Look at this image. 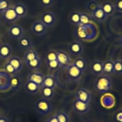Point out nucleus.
Listing matches in <instances>:
<instances>
[{"label": "nucleus", "mask_w": 122, "mask_h": 122, "mask_svg": "<svg viewBox=\"0 0 122 122\" xmlns=\"http://www.w3.org/2000/svg\"><path fill=\"white\" fill-rule=\"evenodd\" d=\"M8 63H9L16 70L17 73L21 71L23 69V61L20 57H11L8 59Z\"/></svg>", "instance_id": "17"}, {"label": "nucleus", "mask_w": 122, "mask_h": 122, "mask_svg": "<svg viewBox=\"0 0 122 122\" xmlns=\"http://www.w3.org/2000/svg\"><path fill=\"white\" fill-rule=\"evenodd\" d=\"M119 44H120V45L122 47V34L120 35V38H119Z\"/></svg>", "instance_id": "43"}, {"label": "nucleus", "mask_w": 122, "mask_h": 122, "mask_svg": "<svg viewBox=\"0 0 122 122\" xmlns=\"http://www.w3.org/2000/svg\"><path fill=\"white\" fill-rule=\"evenodd\" d=\"M100 5V4L98 3L97 1L92 0V1H91L88 2V5H87V8L89 10V11H90V12H92Z\"/></svg>", "instance_id": "38"}, {"label": "nucleus", "mask_w": 122, "mask_h": 122, "mask_svg": "<svg viewBox=\"0 0 122 122\" xmlns=\"http://www.w3.org/2000/svg\"><path fill=\"white\" fill-rule=\"evenodd\" d=\"M114 73L122 75V60L117 59L114 61Z\"/></svg>", "instance_id": "32"}, {"label": "nucleus", "mask_w": 122, "mask_h": 122, "mask_svg": "<svg viewBox=\"0 0 122 122\" xmlns=\"http://www.w3.org/2000/svg\"><path fill=\"white\" fill-rule=\"evenodd\" d=\"M21 79L19 76H16V75H13V76H11L10 79V87L11 89L13 91H18L20 89V86H21Z\"/></svg>", "instance_id": "24"}, {"label": "nucleus", "mask_w": 122, "mask_h": 122, "mask_svg": "<svg viewBox=\"0 0 122 122\" xmlns=\"http://www.w3.org/2000/svg\"><path fill=\"white\" fill-rule=\"evenodd\" d=\"M104 62L99 60H97L91 65V70L94 75H101L103 73Z\"/></svg>", "instance_id": "15"}, {"label": "nucleus", "mask_w": 122, "mask_h": 122, "mask_svg": "<svg viewBox=\"0 0 122 122\" xmlns=\"http://www.w3.org/2000/svg\"><path fill=\"white\" fill-rule=\"evenodd\" d=\"M116 122H122V110L117 112L115 115Z\"/></svg>", "instance_id": "40"}, {"label": "nucleus", "mask_w": 122, "mask_h": 122, "mask_svg": "<svg viewBox=\"0 0 122 122\" xmlns=\"http://www.w3.org/2000/svg\"><path fill=\"white\" fill-rule=\"evenodd\" d=\"M48 27L41 20L33 23L31 27L32 32L36 36H42L46 33Z\"/></svg>", "instance_id": "7"}, {"label": "nucleus", "mask_w": 122, "mask_h": 122, "mask_svg": "<svg viewBox=\"0 0 122 122\" xmlns=\"http://www.w3.org/2000/svg\"><path fill=\"white\" fill-rule=\"evenodd\" d=\"M4 68V71H6L10 76H13V75H15V74L17 73L15 69L8 62L5 63Z\"/></svg>", "instance_id": "34"}, {"label": "nucleus", "mask_w": 122, "mask_h": 122, "mask_svg": "<svg viewBox=\"0 0 122 122\" xmlns=\"http://www.w3.org/2000/svg\"><path fill=\"white\" fill-rule=\"evenodd\" d=\"M46 64L47 67L51 71H54L59 67V65H58V63L57 60L46 62Z\"/></svg>", "instance_id": "35"}, {"label": "nucleus", "mask_w": 122, "mask_h": 122, "mask_svg": "<svg viewBox=\"0 0 122 122\" xmlns=\"http://www.w3.org/2000/svg\"><path fill=\"white\" fill-rule=\"evenodd\" d=\"M11 76L6 71H0V91L8 90L10 87Z\"/></svg>", "instance_id": "10"}, {"label": "nucleus", "mask_w": 122, "mask_h": 122, "mask_svg": "<svg viewBox=\"0 0 122 122\" xmlns=\"http://www.w3.org/2000/svg\"><path fill=\"white\" fill-rule=\"evenodd\" d=\"M56 16L53 13L46 11L42 14L40 20L48 27L53 26L56 22Z\"/></svg>", "instance_id": "11"}, {"label": "nucleus", "mask_w": 122, "mask_h": 122, "mask_svg": "<svg viewBox=\"0 0 122 122\" xmlns=\"http://www.w3.org/2000/svg\"><path fill=\"white\" fill-rule=\"evenodd\" d=\"M8 35L10 36L14 39H19L21 37L23 36L24 29L19 25H13L8 29Z\"/></svg>", "instance_id": "8"}, {"label": "nucleus", "mask_w": 122, "mask_h": 122, "mask_svg": "<svg viewBox=\"0 0 122 122\" xmlns=\"http://www.w3.org/2000/svg\"><path fill=\"white\" fill-rule=\"evenodd\" d=\"M25 90L27 92L30 94H36L39 91V87L32 81L27 80L25 85Z\"/></svg>", "instance_id": "23"}, {"label": "nucleus", "mask_w": 122, "mask_h": 122, "mask_svg": "<svg viewBox=\"0 0 122 122\" xmlns=\"http://www.w3.org/2000/svg\"><path fill=\"white\" fill-rule=\"evenodd\" d=\"M26 63V66L29 69L32 70H37L41 67V60L39 57L32 60L29 61Z\"/></svg>", "instance_id": "27"}, {"label": "nucleus", "mask_w": 122, "mask_h": 122, "mask_svg": "<svg viewBox=\"0 0 122 122\" xmlns=\"http://www.w3.org/2000/svg\"><path fill=\"white\" fill-rule=\"evenodd\" d=\"M102 10L107 17L110 16L114 14L115 11L114 4L111 1H107L101 5Z\"/></svg>", "instance_id": "21"}, {"label": "nucleus", "mask_w": 122, "mask_h": 122, "mask_svg": "<svg viewBox=\"0 0 122 122\" xmlns=\"http://www.w3.org/2000/svg\"><path fill=\"white\" fill-rule=\"evenodd\" d=\"M36 110L42 115L50 114L52 110V106L49 100L39 99L35 103Z\"/></svg>", "instance_id": "2"}, {"label": "nucleus", "mask_w": 122, "mask_h": 122, "mask_svg": "<svg viewBox=\"0 0 122 122\" xmlns=\"http://www.w3.org/2000/svg\"><path fill=\"white\" fill-rule=\"evenodd\" d=\"M73 108L76 113L79 114H84L90 110V104L82 102L76 99L73 102Z\"/></svg>", "instance_id": "6"}, {"label": "nucleus", "mask_w": 122, "mask_h": 122, "mask_svg": "<svg viewBox=\"0 0 122 122\" xmlns=\"http://www.w3.org/2000/svg\"><path fill=\"white\" fill-rule=\"evenodd\" d=\"M12 54V49L8 44L0 45V58L2 59H9Z\"/></svg>", "instance_id": "16"}, {"label": "nucleus", "mask_w": 122, "mask_h": 122, "mask_svg": "<svg viewBox=\"0 0 122 122\" xmlns=\"http://www.w3.org/2000/svg\"><path fill=\"white\" fill-rule=\"evenodd\" d=\"M91 22V17L86 13H81L80 18V26H86Z\"/></svg>", "instance_id": "31"}, {"label": "nucleus", "mask_w": 122, "mask_h": 122, "mask_svg": "<svg viewBox=\"0 0 122 122\" xmlns=\"http://www.w3.org/2000/svg\"><path fill=\"white\" fill-rule=\"evenodd\" d=\"M0 38H1V33H0Z\"/></svg>", "instance_id": "44"}, {"label": "nucleus", "mask_w": 122, "mask_h": 122, "mask_svg": "<svg viewBox=\"0 0 122 122\" xmlns=\"http://www.w3.org/2000/svg\"><path fill=\"white\" fill-rule=\"evenodd\" d=\"M112 79L110 76L102 75L97 79L95 86L97 91L100 93H106L110 91L112 88Z\"/></svg>", "instance_id": "1"}, {"label": "nucleus", "mask_w": 122, "mask_h": 122, "mask_svg": "<svg viewBox=\"0 0 122 122\" xmlns=\"http://www.w3.org/2000/svg\"><path fill=\"white\" fill-rule=\"evenodd\" d=\"M38 57L39 56H38L37 51L33 48H31L26 50V51L25 52V55H24V61L25 63H27V62L32 60Z\"/></svg>", "instance_id": "26"}, {"label": "nucleus", "mask_w": 122, "mask_h": 122, "mask_svg": "<svg viewBox=\"0 0 122 122\" xmlns=\"http://www.w3.org/2000/svg\"><path fill=\"white\" fill-rule=\"evenodd\" d=\"M115 10L122 13V0H117L114 4Z\"/></svg>", "instance_id": "39"}, {"label": "nucleus", "mask_w": 122, "mask_h": 122, "mask_svg": "<svg viewBox=\"0 0 122 122\" xmlns=\"http://www.w3.org/2000/svg\"><path fill=\"white\" fill-rule=\"evenodd\" d=\"M56 117L58 119L59 122H70V119L66 112H63V111H59V112H57L55 114Z\"/></svg>", "instance_id": "30"}, {"label": "nucleus", "mask_w": 122, "mask_h": 122, "mask_svg": "<svg viewBox=\"0 0 122 122\" xmlns=\"http://www.w3.org/2000/svg\"><path fill=\"white\" fill-rule=\"evenodd\" d=\"M41 93L43 98L49 100L53 98L55 94V91L54 89L52 88L42 86L41 88Z\"/></svg>", "instance_id": "25"}, {"label": "nucleus", "mask_w": 122, "mask_h": 122, "mask_svg": "<svg viewBox=\"0 0 122 122\" xmlns=\"http://www.w3.org/2000/svg\"><path fill=\"white\" fill-rule=\"evenodd\" d=\"M13 7H14V9L17 15H18L19 18L24 17L27 14V7L24 4L21 3V2H19V3H17L16 4L14 5Z\"/></svg>", "instance_id": "20"}, {"label": "nucleus", "mask_w": 122, "mask_h": 122, "mask_svg": "<svg viewBox=\"0 0 122 122\" xmlns=\"http://www.w3.org/2000/svg\"></svg>", "instance_id": "46"}, {"label": "nucleus", "mask_w": 122, "mask_h": 122, "mask_svg": "<svg viewBox=\"0 0 122 122\" xmlns=\"http://www.w3.org/2000/svg\"><path fill=\"white\" fill-rule=\"evenodd\" d=\"M103 73L108 76L114 73V61L107 60L104 62Z\"/></svg>", "instance_id": "22"}, {"label": "nucleus", "mask_w": 122, "mask_h": 122, "mask_svg": "<svg viewBox=\"0 0 122 122\" xmlns=\"http://www.w3.org/2000/svg\"><path fill=\"white\" fill-rule=\"evenodd\" d=\"M2 17L3 20L8 23H13L19 19L14 10V7L12 6H10L5 11L2 13Z\"/></svg>", "instance_id": "5"}, {"label": "nucleus", "mask_w": 122, "mask_h": 122, "mask_svg": "<svg viewBox=\"0 0 122 122\" xmlns=\"http://www.w3.org/2000/svg\"><path fill=\"white\" fill-rule=\"evenodd\" d=\"M44 76H45L42 73L37 71H33L29 74L27 76V80L33 82V83L36 84L39 88H42Z\"/></svg>", "instance_id": "12"}, {"label": "nucleus", "mask_w": 122, "mask_h": 122, "mask_svg": "<svg viewBox=\"0 0 122 122\" xmlns=\"http://www.w3.org/2000/svg\"><path fill=\"white\" fill-rule=\"evenodd\" d=\"M91 14L92 19L98 22H102L105 21L107 17L106 14L104 12L101 5L98 6L94 10L91 12Z\"/></svg>", "instance_id": "14"}, {"label": "nucleus", "mask_w": 122, "mask_h": 122, "mask_svg": "<svg viewBox=\"0 0 122 122\" xmlns=\"http://www.w3.org/2000/svg\"><path fill=\"white\" fill-rule=\"evenodd\" d=\"M76 98L77 100L86 103L90 104L91 101V93L83 88H81L77 91L76 93Z\"/></svg>", "instance_id": "9"}, {"label": "nucleus", "mask_w": 122, "mask_h": 122, "mask_svg": "<svg viewBox=\"0 0 122 122\" xmlns=\"http://www.w3.org/2000/svg\"><path fill=\"white\" fill-rule=\"evenodd\" d=\"M67 74L69 79L76 82L81 79L83 73L79 69H77L73 63H71L67 68Z\"/></svg>", "instance_id": "4"}, {"label": "nucleus", "mask_w": 122, "mask_h": 122, "mask_svg": "<svg viewBox=\"0 0 122 122\" xmlns=\"http://www.w3.org/2000/svg\"><path fill=\"white\" fill-rule=\"evenodd\" d=\"M45 122H48V121H46Z\"/></svg>", "instance_id": "45"}, {"label": "nucleus", "mask_w": 122, "mask_h": 122, "mask_svg": "<svg viewBox=\"0 0 122 122\" xmlns=\"http://www.w3.org/2000/svg\"><path fill=\"white\" fill-rule=\"evenodd\" d=\"M47 121L48 122H58V119H57V118L56 117V116L55 115L50 117Z\"/></svg>", "instance_id": "41"}, {"label": "nucleus", "mask_w": 122, "mask_h": 122, "mask_svg": "<svg viewBox=\"0 0 122 122\" xmlns=\"http://www.w3.org/2000/svg\"><path fill=\"white\" fill-rule=\"evenodd\" d=\"M57 61L60 67L67 69L71 64V58L67 52L63 50L57 51Z\"/></svg>", "instance_id": "3"}, {"label": "nucleus", "mask_w": 122, "mask_h": 122, "mask_svg": "<svg viewBox=\"0 0 122 122\" xmlns=\"http://www.w3.org/2000/svg\"><path fill=\"white\" fill-rule=\"evenodd\" d=\"M81 13L77 11H73L69 15V20L71 24L75 26H80Z\"/></svg>", "instance_id": "29"}, {"label": "nucleus", "mask_w": 122, "mask_h": 122, "mask_svg": "<svg viewBox=\"0 0 122 122\" xmlns=\"http://www.w3.org/2000/svg\"><path fill=\"white\" fill-rule=\"evenodd\" d=\"M54 0H39V3L44 8H48L53 5Z\"/></svg>", "instance_id": "37"}, {"label": "nucleus", "mask_w": 122, "mask_h": 122, "mask_svg": "<svg viewBox=\"0 0 122 122\" xmlns=\"http://www.w3.org/2000/svg\"><path fill=\"white\" fill-rule=\"evenodd\" d=\"M19 45L21 48L27 50L33 48V43L29 38L23 36L19 39Z\"/></svg>", "instance_id": "19"}, {"label": "nucleus", "mask_w": 122, "mask_h": 122, "mask_svg": "<svg viewBox=\"0 0 122 122\" xmlns=\"http://www.w3.org/2000/svg\"><path fill=\"white\" fill-rule=\"evenodd\" d=\"M10 6L8 0H0V13H2Z\"/></svg>", "instance_id": "36"}, {"label": "nucleus", "mask_w": 122, "mask_h": 122, "mask_svg": "<svg viewBox=\"0 0 122 122\" xmlns=\"http://www.w3.org/2000/svg\"><path fill=\"white\" fill-rule=\"evenodd\" d=\"M57 84V81L56 77L51 75H48L44 76L42 86L54 89Z\"/></svg>", "instance_id": "18"}, {"label": "nucleus", "mask_w": 122, "mask_h": 122, "mask_svg": "<svg viewBox=\"0 0 122 122\" xmlns=\"http://www.w3.org/2000/svg\"><path fill=\"white\" fill-rule=\"evenodd\" d=\"M73 64L77 68V69H79L82 73L84 72L86 70L87 67V63L86 62L85 60L82 57H78V58H76L74 62L73 63Z\"/></svg>", "instance_id": "28"}, {"label": "nucleus", "mask_w": 122, "mask_h": 122, "mask_svg": "<svg viewBox=\"0 0 122 122\" xmlns=\"http://www.w3.org/2000/svg\"><path fill=\"white\" fill-rule=\"evenodd\" d=\"M0 122H9V120L5 117L1 116L0 117Z\"/></svg>", "instance_id": "42"}, {"label": "nucleus", "mask_w": 122, "mask_h": 122, "mask_svg": "<svg viewBox=\"0 0 122 122\" xmlns=\"http://www.w3.org/2000/svg\"><path fill=\"white\" fill-rule=\"evenodd\" d=\"M68 49L70 54L76 56L82 54L83 51V47L82 43L77 41L71 42L69 44Z\"/></svg>", "instance_id": "13"}, {"label": "nucleus", "mask_w": 122, "mask_h": 122, "mask_svg": "<svg viewBox=\"0 0 122 122\" xmlns=\"http://www.w3.org/2000/svg\"><path fill=\"white\" fill-rule=\"evenodd\" d=\"M57 51L56 50H50L46 52L45 55V61L46 62L51 61L57 60Z\"/></svg>", "instance_id": "33"}]
</instances>
